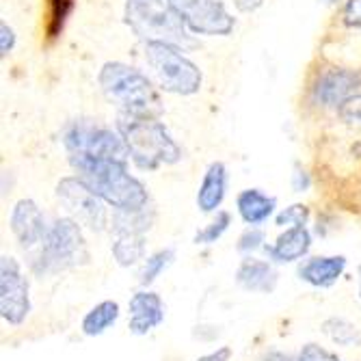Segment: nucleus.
I'll list each match as a JSON object with an SVG mask.
<instances>
[{
	"mask_svg": "<svg viewBox=\"0 0 361 361\" xmlns=\"http://www.w3.org/2000/svg\"><path fill=\"white\" fill-rule=\"evenodd\" d=\"M76 176L100 200L123 212H135L149 206V195L141 180L130 176L126 160L113 158H74L70 160Z\"/></svg>",
	"mask_w": 361,
	"mask_h": 361,
	"instance_id": "nucleus-1",
	"label": "nucleus"
},
{
	"mask_svg": "<svg viewBox=\"0 0 361 361\" xmlns=\"http://www.w3.org/2000/svg\"><path fill=\"white\" fill-rule=\"evenodd\" d=\"M117 133L121 135L130 160L141 171H156L162 165L182 160V149L158 117L119 113Z\"/></svg>",
	"mask_w": 361,
	"mask_h": 361,
	"instance_id": "nucleus-2",
	"label": "nucleus"
},
{
	"mask_svg": "<svg viewBox=\"0 0 361 361\" xmlns=\"http://www.w3.org/2000/svg\"><path fill=\"white\" fill-rule=\"evenodd\" d=\"M97 82L109 100L121 109V113L154 117L162 113V102L154 82L133 65L109 61L97 74Z\"/></svg>",
	"mask_w": 361,
	"mask_h": 361,
	"instance_id": "nucleus-3",
	"label": "nucleus"
},
{
	"mask_svg": "<svg viewBox=\"0 0 361 361\" xmlns=\"http://www.w3.org/2000/svg\"><path fill=\"white\" fill-rule=\"evenodd\" d=\"M123 22L143 42H167L182 50L195 46L169 0H126Z\"/></svg>",
	"mask_w": 361,
	"mask_h": 361,
	"instance_id": "nucleus-4",
	"label": "nucleus"
},
{
	"mask_svg": "<svg viewBox=\"0 0 361 361\" xmlns=\"http://www.w3.org/2000/svg\"><path fill=\"white\" fill-rule=\"evenodd\" d=\"M87 257L80 223L72 216H61L48 227L39 251L30 262V269L44 277L74 269L87 262Z\"/></svg>",
	"mask_w": 361,
	"mask_h": 361,
	"instance_id": "nucleus-5",
	"label": "nucleus"
},
{
	"mask_svg": "<svg viewBox=\"0 0 361 361\" xmlns=\"http://www.w3.org/2000/svg\"><path fill=\"white\" fill-rule=\"evenodd\" d=\"M143 59L156 80V85L176 95H195L202 89L200 68L184 54L180 46L167 42H145Z\"/></svg>",
	"mask_w": 361,
	"mask_h": 361,
	"instance_id": "nucleus-6",
	"label": "nucleus"
},
{
	"mask_svg": "<svg viewBox=\"0 0 361 361\" xmlns=\"http://www.w3.org/2000/svg\"><path fill=\"white\" fill-rule=\"evenodd\" d=\"M63 145L70 160L74 158H113V160H130L128 147L119 133L111 128L93 123L89 119L72 121L63 130Z\"/></svg>",
	"mask_w": 361,
	"mask_h": 361,
	"instance_id": "nucleus-7",
	"label": "nucleus"
},
{
	"mask_svg": "<svg viewBox=\"0 0 361 361\" xmlns=\"http://www.w3.org/2000/svg\"><path fill=\"white\" fill-rule=\"evenodd\" d=\"M154 223V210L147 206L143 210L113 214V257L119 267H133L145 257V234Z\"/></svg>",
	"mask_w": 361,
	"mask_h": 361,
	"instance_id": "nucleus-8",
	"label": "nucleus"
},
{
	"mask_svg": "<svg viewBox=\"0 0 361 361\" xmlns=\"http://www.w3.org/2000/svg\"><path fill=\"white\" fill-rule=\"evenodd\" d=\"M169 5L195 35L225 37L236 26L223 0H169Z\"/></svg>",
	"mask_w": 361,
	"mask_h": 361,
	"instance_id": "nucleus-9",
	"label": "nucleus"
},
{
	"mask_svg": "<svg viewBox=\"0 0 361 361\" xmlns=\"http://www.w3.org/2000/svg\"><path fill=\"white\" fill-rule=\"evenodd\" d=\"M56 197L72 212V219H76L80 225L93 229V232H102L106 227L109 214L104 202L78 176L63 178L56 184Z\"/></svg>",
	"mask_w": 361,
	"mask_h": 361,
	"instance_id": "nucleus-10",
	"label": "nucleus"
},
{
	"mask_svg": "<svg viewBox=\"0 0 361 361\" xmlns=\"http://www.w3.org/2000/svg\"><path fill=\"white\" fill-rule=\"evenodd\" d=\"M30 314L28 279L18 259L11 255L0 257V316L5 322L18 326Z\"/></svg>",
	"mask_w": 361,
	"mask_h": 361,
	"instance_id": "nucleus-11",
	"label": "nucleus"
},
{
	"mask_svg": "<svg viewBox=\"0 0 361 361\" xmlns=\"http://www.w3.org/2000/svg\"><path fill=\"white\" fill-rule=\"evenodd\" d=\"M361 87V72L359 70H344V68H329L318 74L312 95L314 102L324 109H340L350 95H355Z\"/></svg>",
	"mask_w": 361,
	"mask_h": 361,
	"instance_id": "nucleus-12",
	"label": "nucleus"
},
{
	"mask_svg": "<svg viewBox=\"0 0 361 361\" xmlns=\"http://www.w3.org/2000/svg\"><path fill=\"white\" fill-rule=\"evenodd\" d=\"M11 232L16 236V240L24 247L30 249L35 245H42L46 232H48V225L44 219V212L39 210V206L32 202V200H20L13 210H11Z\"/></svg>",
	"mask_w": 361,
	"mask_h": 361,
	"instance_id": "nucleus-13",
	"label": "nucleus"
},
{
	"mask_svg": "<svg viewBox=\"0 0 361 361\" xmlns=\"http://www.w3.org/2000/svg\"><path fill=\"white\" fill-rule=\"evenodd\" d=\"M130 320L128 329L133 336H147L152 329L165 320V305L162 299L152 290H139L128 303Z\"/></svg>",
	"mask_w": 361,
	"mask_h": 361,
	"instance_id": "nucleus-14",
	"label": "nucleus"
},
{
	"mask_svg": "<svg viewBox=\"0 0 361 361\" xmlns=\"http://www.w3.org/2000/svg\"><path fill=\"white\" fill-rule=\"evenodd\" d=\"M346 271L344 255L310 257L299 267V277L314 288H331Z\"/></svg>",
	"mask_w": 361,
	"mask_h": 361,
	"instance_id": "nucleus-15",
	"label": "nucleus"
},
{
	"mask_svg": "<svg viewBox=\"0 0 361 361\" xmlns=\"http://www.w3.org/2000/svg\"><path fill=\"white\" fill-rule=\"evenodd\" d=\"M277 271L273 269L271 262L247 257L240 262L236 271V283L245 288L247 292H259V294H271L277 288Z\"/></svg>",
	"mask_w": 361,
	"mask_h": 361,
	"instance_id": "nucleus-16",
	"label": "nucleus"
},
{
	"mask_svg": "<svg viewBox=\"0 0 361 361\" xmlns=\"http://www.w3.org/2000/svg\"><path fill=\"white\" fill-rule=\"evenodd\" d=\"M310 247H312V234L307 227H288L271 247L264 249L273 262L288 264V262H297L303 255H307Z\"/></svg>",
	"mask_w": 361,
	"mask_h": 361,
	"instance_id": "nucleus-17",
	"label": "nucleus"
},
{
	"mask_svg": "<svg viewBox=\"0 0 361 361\" xmlns=\"http://www.w3.org/2000/svg\"><path fill=\"white\" fill-rule=\"evenodd\" d=\"M225 192H227V169L223 162H212L204 173L200 190H197V208L204 214L219 212L225 200Z\"/></svg>",
	"mask_w": 361,
	"mask_h": 361,
	"instance_id": "nucleus-18",
	"label": "nucleus"
},
{
	"mask_svg": "<svg viewBox=\"0 0 361 361\" xmlns=\"http://www.w3.org/2000/svg\"><path fill=\"white\" fill-rule=\"evenodd\" d=\"M236 208H238L240 219L247 225L257 227L275 214L277 200L275 197H269L267 192H262L259 188H247L236 197Z\"/></svg>",
	"mask_w": 361,
	"mask_h": 361,
	"instance_id": "nucleus-19",
	"label": "nucleus"
},
{
	"mask_svg": "<svg viewBox=\"0 0 361 361\" xmlns=\"http://www.w3.org/2000/svg\"><path fill=\"white\" fill-rule=\"evenodd\" d=\"M117 318H119V303L117 301H102L87 312V316L82 318L80 329L87 338H97V336H102L106 329H111V326L117 322Z\"/></svg>",
	"mask_w": 361,
	"mask_h": 361,
	"instance_id": "nucleus-20",
	"label": "nucleus"
},
{
	"mask_svg": "<svg viewBox=\"0 0 361 361\" xmlns=\"http://www.w3.org/2000/svg\"><path fill=\"white\" fill-rule=\"evenodd\" d=\"M322 334L338 346H361V331L344 318H326L322 322Z\"/></svg>",
	"mask_w": 361,
	"mask_h": 361,
	"instance_id": "nucleus-21",
	"label": "nucleus"
},
{
	"mask_svg": "<svg viewBox=\"0 0 361 361\" xmlns=\"http://www.w3.org/2000/svg\"><path fill=\"white\" fill-rule=\"evenodd\" d=\"M76 7V0H48V11H46V35L50 39H56L65 24H68L72 11Z\"/></svg>",
	"mask_w": 361,
	"mask_h": 361,
	"instance_id": "nucleus-22",
	"label": "nucleus"
},
{
	"mask_svg": "<svg viewBox=\"0 0 361 361\" xmlns=\"http://www.w3.org/2000/svg\"><path fill=\"white\" fill-rule=\"evenodd\" d=\"M173 259H176L173 249H160V251L152 253L149 257H145L143 269H141V273H139V283H141V286L154 283L162 273H165V271L173 264Z\"/></svg>",
	"mask_w": 361,
	"mask_h": 361,
	"instance_id": "nucleus-23",
	"label": "nucleus"
},
{
	"mask_svg": "<svg viewBox=\"0 0 361 361\" xmlns=\"http://www.w3.org/2000/svg\"><path fill=\"white\" fill-rule=\"evenodd\" d=\"M229 223H232V216H229V212L219 210L216 216H214L204 229H200V232L195 234V243H197V245H214V243L227 232Z\"/></svg>",
	"mask_w": 361,
	"mask_h": 361,
	"instance_id": "nucleus-24",
	"label": "nucleus"
},
{
	"mask_svg": "<svg viewBox=\"0 0 361 361\" xmlns=\"http://www.w3.org/2000/svg\"><path fill=\"white\" fill-rule=\"evenodd\" d=\"M307 219H310V208L307 206L292 204L290 208L281 210L275 221H277L279 227H286V225H290V227H305Z\"/></svg>",
	"mask_w": 361,
	"mask_h": 361,
	"instance_id": "nucleus-25",
	"label": "nucleus"
},
{
	"mask_svg": "<svg viewBox=\"0 0 361 361\" xmlns=\"http://www.w3.org/2000/svg\"><path fill=\"white\" fill-rule=\"evenodd\" d=\"M264 247V232L257 227H249L245 229V232L240 234L238 238V251L240 253H253L257 249Z\"/></svg>",
	"mask_w": 361,
	"mask_h": 361,
	"instance_id": "nucleus-26",
	"label": "nucleus"
},
{
	"mask_svg": "<svg viewBox=\"0 0 361 361\" xmlns=\"http://www.w3.org/2000/svg\"><path fill=\"white\" fill-rule=\"evenodd\" d=\"M338 115L348 123H361V91L350 95L348 100L338 109Z\"/></svg>",
	"mask_w": 361,
	"mask_h": 361,
	"instance_id": "nucleus-27",
	"label": "nucleus"
},
{
	"mask_svg": "<svg viewBox=\"0 0 361 361\" xmlns=\"http://www.w3.org/2000/svg\"><path fill=\"white\" fill-rule=\"evenodd\" d=\"M297 359L299 361H342L338 355H334L331 350H326L318 344H305Z\"/></svg>",
	"mask_w": 361,
	"mask_h": 361,
	"instance_id": "nucleus-28",
	"label": "nucleus"
},
{
	"mask_svg": "<svg viewBox=\"0 0 361 361\" xmlns=\"http://www.w3.org/2000/svg\"><path fill=\"white\" fill-rule=\"evenodd\" d=\"M342 22L350 28L361 30V0H346L342 9Z\"/></svg>",
	"mask_w": 361,
	"mask_h": 361,
	"instance_id": "nucleus-29",
	"label": "nucleus"
},
{
	"mask_svg": "<svg viewBox=\"0 0 361 361\" xmlns=\"http://www.w3.org/2000/svg\"><path fill=\"white\" fill-rule=\"evenodd\" d=\"M13 48H16V30L7 22H3L0 24V56L5 59L9 52H13Z\"/></svg>",
	"mask_w": 361,
	"mask_h": 361,
	"instance_id": "nucleus-30",
	"label": "nucleus"
},
{
	"mask_svg": "<svg viewBox=\"0 0 361 361\" xmlns=\"http://www.w3.org/2000/svg\"><path fill=\"white\" fill-rule=\"evenodd\" d=\"M310 176L303 171V169H297L294 171V176H292V188L297 190V192H305L307 188H310Z\"/></svg>",
	"mask_w": 361,
	"mask_h": 361,
	"instance_id": "nucleus-31",
	"label": "nucleus"
},
{
	"mask_svg": "<svg viewBox=\"0 0 361 361\" xmlns=\"http://www.w3.org/2000/svg\"><path fill=\"white\" fill-rule=\"evenodd\" d=\"M229 357H232V348H229V346H221V348H216V350L200 357L197 361H229Z\"/></svg>",
	"mask_w": 361,
	"mask_h": 361,
	"instance_id": "nucleus-32",
	"label": "nucleus"
},
{
	"mask_svg": "<svg viewBox=\"0 0 361 361\" xmlns=\"http://www.w3.org/2000/svg\"><path fill=\"white\" fill-rule=\"evenodd\" d=\"M234 3H236V7L240 11L249 13V11H255L257 7H262V3H264V0H234Z\"/></svg>",
	"mask_w": 361,
	"mask_h": 361,
	"instance_id": "nucleus-33",
	"label": "nucleus"
},
{
	"mask_svg": "<svg viewBox=\"0 0 361 361\" xmlns=\"http://www.w3.org/2000/svg\"><path fill=\"white\" fill-rule=\"evenodd\" d=\"M262 361H299V359H294L286 353H279V350H271L267 353L264 357H262Z\"/></svg>",
	"mask_w": 361,
	"mask_h": 361,
	"instance_id": "nucleus-34",
	"label": "nucleus"
},
{
	"mask_svg": "<svg viewBox=\"0 0 361 361\" xmlns=\"http://www.w3.org/2000/svg\"><path fill=\"white\" fill-rule=\"evenodd\" d=\"M359 299H361V264H359Z\"/></svg>",
	"mask_w": 361,
	"mask_h": 361,
	"instance_id": "nucleus-35",
	"label": "nucleus"
},
{
	"mask_svg": "<svg viewBox=\"0 0 361 361\" xmlns=\"http://www.w3.org/2000/svg\"><path fill=\"white\" fill-rule=\"evenodd\" d=\"M326 3H329V5H334V3H338V0H326Z\"/></svg>",
	"mask_w": 361,
	"mask_h": 361,
	"instance_id": "nucleus-36",
	"label": "nucleus"
}]
</instances>
